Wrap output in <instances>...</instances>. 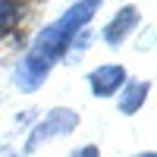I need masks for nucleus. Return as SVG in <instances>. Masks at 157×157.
<instances>
[{
    "label": "nucleus",
    "instance_id": "423d86ee",
    "mask_svg": "<svg viewBox=\"0 0 157 157\" xmlns=\"http://www.w3.org/2000/svg\"><path fill=\"white\" fill-rule=\"evenodd\" d=\"M25 3H13V0H0V41L3 38H10L13 32L22 25L25 19Z\"/></svg>",
    "mask_w": 157,
    "mask_h": 157
},
{
    "label": "nucleus",
    "instance_id": "f257e3e1",
    "mask_svg": "<svg viewBox=\"0 0 157 157\" xmlns=\"http://www.w3.org/2000/svg\"><path fill=\"white\" fill-rule=\"evenodd\" d=\"M75 35H78V32H72L69 25L57 16L54 22H47L44 29H38V35L32 38L29 50H25V57H32V60H38V63H44L47 69H54L57 63L66 57V50H69V44H72Z\"/></svg>",
    "mask_w": 157,
    "mask_h": 157
},
{
    "label": "nucleus",
    "instance_id": "0eeeda50",
    "mask_svg": "<svg viewBox=\"0 0 157 157\" xmlns=\"http://www.w3.org/2000/svg\"><path fill=\"white\" fill-rule=\"evenodd\" d=\"M88 44H91V32L82 29V32L72 38V44H69V50H66V57H69V60H78V57L85 54V47H88Z\"/></svg>",
    "mask_w": 157,
    "mask_h": 157
},
{
    "label": "nucleus",
    "instance_id": "20e7f679",
    "mask_svg": "<svg viewBox=\"0 0 157 157\" xmlns=\"http://www.w3.org/2000/svg\"><path fill=\"white\" fill-rule=\"evenodd\" d=\"M138 22H141V13H138V6H132V3H126V6H120L116 10V16L101 29V38H104V44L107 47H123L126 41H129V35H132L135 29H138Z\"/></svg>",
    "mask_w": 157,
    "mask_h": 157
},
{
    "label": "nucleus",
    "instance_id": "39448f33",
    "mask_svg": "<svg viewBox=\"0 0 157 157\" xmlns=\"http://www.w3.org/2000/svg\"><path fill=\"white\" fill-rule=\"evenodd\" d=\"M148 94H151V82H145V78H129L123 85V91L116 94V110L123 116H135L141 107H145Z\"/></svg>",
    "mask_w": 157,
    "mask_h": 157
},
{
    "label": "nucleus",
    "instance_id": "9d476101",
    "mask_svg": "<svg viewBox=\"0 0 157 157\" xmlns=\"http://www.w3.org/2000/svg\"><path fill=\"white\" fill-rule=\"evenodd\" d=\"M135 157H157L154 151H145V154H135Z\"/></svg>",
    "mask_w": 157,
    "mask_h": 157
},
{
    "label": "nucleus",
    "instance_id": "6e6552de",
    "mask_svg": "<svg viewBox=\"0 0 157 157\" xmlns=\"http://www.w3.org/2000/svg\"><path fill=\"white\" fill-rule=\"evenodd\" d=\"M69 157H101V151H98L94 145H82V148H75Z\"/></svg>",
    "mask_w": 157,
    "mask_h": 157
},
{
    "label": "nucleus",
    "instance_id": "1a4fd4ad",
    "mask_svg": "<svg viewBox=\"0 0 157 157\" xmlns=\"http://www.w3.org/2000/svg\"><path fill=\"white\" fill-rule=\"evenodd\" d=\"M0 157H19V154H16V151H13L10 145H0Z\"/></svg>",
    "mask_w": 157,
    "mask_h": 157
},
{
    "label": "nucleus",
    "instance_id": "f03ea898",
    "mask_svg": "<svg viewBox=\"0 0 157 157\" xmlns=\"http://www.w3.org/2000/svg\"><path fill=\"white\" fill-rule=\"evenodd\" d=\"M78 129V113L72 107H54L44 113V120H38L35 129L29 132V141H25V154H32L35 148H41L44 141H54V138H63Z\"/></svg>",
    "mask_w": 157,
    "mask_h": 157
},
{
    "label": "nucleus",
    "instance_id": "7ed1b4c3",
    "mask_svg": "<svg viewBox=\"0 0 157 157\" xmlns=\"http://www.w3.org/2000/svg\"><path fill=\"white\" fill-rule=\"evenodd\" d=\"M129 82V69L123 63H101L88 72V91L94 98H116L123 91V85Z\"/></svg>",
    "mask_w": 157,
    "mask_h": 157
}]
</instances>
